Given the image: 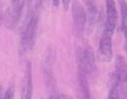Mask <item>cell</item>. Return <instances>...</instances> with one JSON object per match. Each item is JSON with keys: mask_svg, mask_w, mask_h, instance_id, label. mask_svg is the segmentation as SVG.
Instances as JSON below:
<instances>
[{"mask_svg": "<svg viewBox=\"0 0 127 99\" xmlns=\"http://www.w3.org/2000/svg\"><path fill=\"white\" fill-rule=\"evenodd\" d=\"M40 19L39 5L32 8L26 19V23L22 29L19 41V54L26 55L33 50L38 32V25Z\"/></svg>", "mask_w": 127, "mask_h": 99, "instance_id": "6da1fadb", "label": "cell"}, {"mask_svg": "<svg viewBox=\"0 0 127 99\" xmlns=\"http://www.w3.org/2000/svg\"><path fill=\"white\" fill-rule=\"evenodd\" d=\"M27 1L23 0H14L10 2V5L7 7L3 14V21L4 24L8 29H14L22 18L24 8L26 7Z\"/></svg>", "mask_w": 127, "mask_h": 99, "instance_id": "7a4b0ae2", "label": "cell"}, {"mask_svg": "<svg viewBox=\"0 0 127 99\" xmlns=\"http://www.w3.org/2000/svg\"><path fill=\"white\" fill-rule=\"evenodd\" d=\"M78 71L84 75H91L96 71V59L95 53L91 47L82 48L77 54Z\"/></svg>", "mask_w": 127, "mask_h": 99, "instance_id": "3957f363", "label": "cell"}, {"mask_svg": "<svg viewBox=\"0 0 127 99\" xmlns=\"http://www.w3.org/2000/svg\"><path fill=\"white\" fill-rule=\"evenodd\" d=\"M54 62H55V50L53 47H49L43 57L42 61V70L45 78L46 85L49 88H54L55 78H54Z\"/></svg>", "mask_w": 127, "mask_h": 99, "instance_id": "277c9868", "label": "cell"}, {"mask_svg": "<svg viewBox=\"0 0 127 99\" xmlns=\"http://www.w3.org/2000/svg\"><path fill=\"white\" fill-rule=\"evenodd\" d=\"M72 20L75 36L82 37L87 27V11L78 1H74L72 5Z\"/></svg>", "mask_w": 127, "mask_h": 99, "instance_id": "5b68a950", "label": "cell"}, {"mask_svg": "<svg viewBox=\"0 0 127 99\" xmlns=\"http://www.w3.org/2000/svg\"><path fill=\"white\" fill-rule=\"evenodd\" d=\"M106 12H107V17H106V21H105L103 35L112 38L116 27V23H117V19H118L117 9H116V6H115V2L112 1V0L106 1Z\"/></svg>", "mask_w": 127, "mask_h": 99, "instance_id": "8992f818", "label": "cell"}, {"mask_svg": "<svg viewBox=\"0 0 127 99\" xmlns=\"http://www.w3.org/2000/svg\"><path fill=\"white\" fill-rule=\"evenodd\" d=\"M113 58V48H112V38L106 35H102L99 43L98 59L102 63H109Z\"/></svg>", "mask_w": 127, "mask_h": 99, "instance_id": "52a82bcc", "label": "cell"}, {"mask_svg": "<svg viewBox=\"0 0 127 99\" xmlns=\"http://www.w3.org/2000/svg\"><path fill=\"white\" fill-rule=\"evenodd\" d=\"M20 99H33V74L31 62H27L26 65Z\"/></svg>", "mask_w": 127, "mask_h": 99, "instance_id": "ba28073f", "label": "cell"}, {"mask_svg": "<svg viewBox=\"0 0 127 99\" xmlns=\"http://www.w3.org/2000/svg\"><path fill=\"white\" fill-rule=\"evenodd\" d=\"M87 4V29L88 32L91 34L93 31L95 25L97 23V20H98V8L97 5L95 3V1H86L84 2Z\"/></svg>", "mask_w": 127, "mask_h": 99, "instance_id": "9c48e42d", "label": "cell"}, {"mask_svg": "<svg viewBox=\"0 0 127 99\" xmlns=\"http://www.w3.org/2000/svg\"><path fill=\"white\" fill-rule=\"evenodd\" d=\"M115 77L118 79L120 83H127V62L124 57L117 56L115 61Z\"/></svg>", "mask_w": 127, "mask_h": 99, "instance_id": "30bf717a", "label": "cell"}, {"mask_svg": "<svg viewBox=\"0 0 127 99\" xmlns=\"http://www.w3.org/2000/svg\"><path fill=\"white\" fill-rule=\"evenodd\" d=\"M78 99H91V92L86 75L78 71Z\"/></svg>", "mask_w": 127, "mask_h": 99, "instance_id": "8fae6325", "label": "cell"}, {"mask_svg": "<svg viewBox=\"0 0 127 99\" xmlns=\"http://www.w3.org/2000/svg\"><path fill=\"white\" fill-rule=\"evenodd\" d=\"M120 4H121V16H122L121 29L124 34L125 40H127V4L125 1H120Z\"/></svg>", "mask_w": 127, "mask_h": 99, "instance_id": "7c38bea8", "label": "cell"}, {"mask_svg": "<svg viewBox=\"0 0 127 99\" xmlns=\"http://www.w3.org/2000/svg\"><path fill=\"white\" fill-rule=\"evenodd\" d=\"M118 84H119V81L114 75V77L112 78V85L108 94V99H120L119 92H118Z\"/></svg>", "mask_w": 127, "mask_h": 99, "instance_id": "4fadbf2b", "label": "cell"}, {"mask_svg": "<svg viewBox=\"0 0 127 99\" xmlns=\"http://www.w3.org/2000/svg\"><path fill=\"white\" fill-rule=\"evenodd\" d=\"M14 94H15L14 87L13 86H10L8 89L5 91V94H4L3 99H14Z\"/></svg>", "mask_w": 127, "mask_h": 99, "instance_id": "5bb4252c", "label": "cell"}, {"mask_svg": "<svg viewBox=\"0 0 127 99\" xmlns=\"http://www.w3.org/2000/svg\"><path fill=\"white\" fill-rule=\"evenodd\" d=\"M69 3H70V1H68V0H66V1H63V4H64V6H63V7H64L65 10L68 9V4Z\"/></svg>", "mask_w": 127, "mask_h": 99, "instance_id": "9a60e30c", "label": "cell"}, {"mask_svg": "<svg viewBox=\"0 0 127 99\" xmlns=\"http://www.w3.org/2000/svg\"><path fill=\"white\" fill-rule=\"evenodd\" d=\"M3 16H2V11H1V7H0V23H1V20H2Z\"/></svg>", "mask_w": 127, "mask_h": 99, "instance_id": "2e32d148", "label": "cell"}, {"mask_svg": "<svg viewBox=\"0 0 127 99\" xmlns=\"http://www.w3.org/2000/svg\"><path fill=\"white\" fill-rule=\"evenodd\" d=\"M53 3L55 4L54 6H58V4H59V1H53Z\"/></svg>", "mask_w": 127, "mask_h": 99, "instance_id": "e0dca14e", "label": "cell"}]
</instances>
